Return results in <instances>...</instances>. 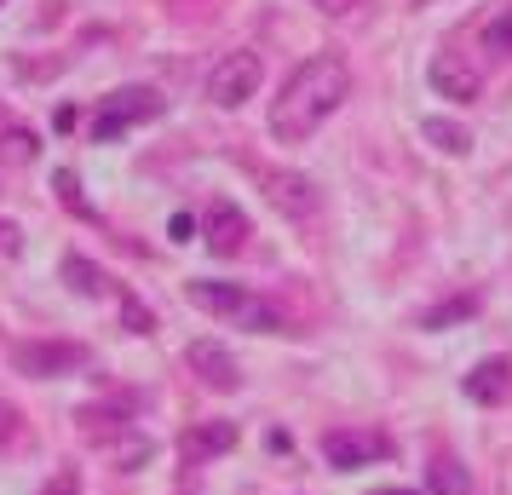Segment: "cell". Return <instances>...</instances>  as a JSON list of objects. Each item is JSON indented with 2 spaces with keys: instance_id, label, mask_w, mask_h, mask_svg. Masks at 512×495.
I'll return each instance as SVG.
<instances>
[{
  "instance_id": "obj_10",
  "label": "cell",
  "mask_w": 512,
  "mask_h": 495,
  "mask_svg": "<svg viewBox=\"0 0 512 495\" xmlns=\"http://www.w3.org/2000/svg\"><path fill=\"white\" fill-rule=\"evenodd\" d=\"M432 87H438L443 98H455V104H472L478 98V70L466 64V58H455V52H443V58H432Z\"/></svg>"
},
{
  "instance_id": "obj_3",
  "label": "cell",
  "mask_w": 512,
  "mask_h": 495,
  "mask_svg": "<svg viewBox=\"0 0 512 495\" xmlns=\"http://www.w3.org/2000/svg\"><path fill=\"white\" fill-rule=\"evenodd\" d=\"M162 110H167V98L156 93V87H121V93H110L104 104H98L93 139H98V144H110V139H121L127 127H144V121H156Z\"/></svg>"
},
{
  "instance_id": "obj_20",
  "label": "cell",
  "mask_w": 512,
  "mask_h": 495,
  "mask_svg": "<svg viewBox=\"0 0 512 495\" xmlns=\"http://www.w3.org/2000/svg\"><path fill=\"white\" fill-rule=\"evenodd\" d=\"M150 449H156V444H150V438H127V444L116 449L121 472H133V467H139V461H150Z\"/></svg>"
},
{
  "instance_id": "obj_14",
  "label": "cell",
  "mask_w": 512,
  "mask_h": 495,
  "mask_svg": "<svg viewBox=\"0 0 512 495\" xmlns=\"http://www.w3.org/2000/svg\"><path fill=\"white\" fill-rule=\"evenodd\" d=\"M420 133H426V139L438 144L443 156H466V150H472V133H466L461 121H443V116H432L426 127H420Z\"/></svg>"
},
{
  "instance_id": "obj_13",
  "label": "cell",
  "mask_w": 512,
  "mask_h": 495,
  "mask_svg": "<svg viewBox=\"0 0 512 495\" xmlns=\"http://www.w3.org/2000/svg\"><path fill=\"white\" fill-rule=\"evenodd\" d=\"M231 444H236V426L231 421H208V426H196L179 449H185L190 461H208V455H225Z\"/></svg>"
},
{
  "instance_id": "obj_8",
  "label": "cell",
  "mask_w": 512,
  "mask_h": 495,
  "mask_svg": "<svg viewBox=\"0 0 512 495\" xmlns=\"http://www.w3.org/2000/svg\"><path fill=\"white\" fill-rule=\"evenodd\" d=\"M185 363H190V375L202 380V386H213V392H236V386H242V375H236V357L225 352L219 340H190Z\"/></svg>"
},
{
  "instance_id": "obj_11",
  "label": "cell",
  "mask_w": 512,
  "mask_h": 495,
  "mask_svg": "<svg viewBox=\"0 0 512 495\" xmlns=\"http://www.w3.org/2000/svg\"><path fill=\"white\" fill-rule=\"evenodd\" d=\"M461 386H466V398H472V403H501V398H507V386H512V363H507V357H484Z\"/></svg>"
},
{
  "instance_id": "obj_15",
  "label": "cell",
  "mask_w": 512,
  "mask_h": 495,
  "mask_svg": "<svg viewBox=\"0 0 512 495\" xmlns=\"http://www.w3.org/2000/svg\"><path fill=\"white\" fill-rule=\"evenodd\" d=\"M426 478H432V495H472V478H466V467H461V461H449V455H438Z\"/></svg>"
},
{
  "instance_id": "obj_26",
  "label": "cell",
  "mask_w": 512,
  "mask_h": 495,
  "mask_svg": "<svg viewBox=\"0 0 512 495\" xmlns=\"http://www.w3.org/2000/svg\"><path fill=\"white\" fill-rule=\"evenodd\" d=\"M12 438H18V409H12V403L0 398V449L12 444Z\"/></svg>"
},
{
  "instance_id": "obj_19",
  "label": "cell",
  "mask_w": 512,
  "mask_h": 495,
  "mask_svg": "<svg viewBox=\"0 0 512 495\" xmlns=\"http://www.w3.org/2000/svg\"><path fill=\"white\" fill-rule=\"evenodd\" d=\"M484 47L501 52V58L512 52V6H501V18H489L484 24Z\"/></svg>"
},
{
  "instance_id": "obj_2",
  "label": "cell",
  "mask_w": 512,
  "mask_h": 495,
  "mask_svg": "<svg viewBox=\"0 0 512 495\" xmlns=\"http://www.w3.org/2000/svg\"><path fill=\"white\" fill-rule=\"evenodd\" d=\"M190 300L208 311V317L231 323V329H248V334L282 329V311L271 306V300L248 294V288H236V283H213V277H196V283H190Z\"/></svg>"
},
{
  "instance_id": "obj_22",
  "label": "cell",
  "mask_w": 512,
  "mask_h": 495,
  "mask_svg": "<svg viewBox=\"0 0 512 495\" xmlns=\"http://www.w3.org/2000/svg\"><path fill=\"white\" fill-rule=\"evenodd\" d=\"M58 196H64V208H70V213H87V202H81V190H75L70 167H58Z\"/></svg>"
},
{
  "instance_id": "obj_5",
  "label": "cell",
  "mask_w": 512,
  "mask_h": 495,
  "mask_svg": "<svg viewBox=\"0 0 512 495\" xmlns=\"http://www.w3.org/2000/svg\"><path fill=\"white\" fill-rule=\"evenodd\" d=\"M12 369L35 380H64L87 369V346H70V340H24L12 346Z\"/></svg>"
},
{
  "instance_id": "obj_7",
  "label": "cell",
  "mask_w": 512,
  "mask_h": 495,
  "mask_svg": "<svg viewBox=\"0 0 512 495\" xmlns=\"http://www.w3.org/2000/svg\"><path fill=\"white\" fill-rule=\"evenodd\" d=\"M265 196H271V208L288 213V219H311V213H317V179H311V173H294V167H271V173H265Z\"/></svg>"
},
{
  "instance_id": "obj_9",
  "label": "cell",
  "mask_w": 512,
  "mask_h": 495,
  "mask_svg": "<svg viewBox=\"0 0 512 495\" xmlns=\"http://www.w3.org/2000/svg\"><path fill=\"white\" fill-rule=\"evenodd\" d=\"M202 225H208V248L213 254H236V248L248 242V213L236 208V202H208Z\"/></svg>"
},
{
  "instance_id": "obj_27",
  "label": "cell",
  "mask_w": 512,
  "mask_h": 495,
  "mask_svg": "<svg viewBox=\"0 0 512 495\" xmlns=\"http://www.w3.org/2000/svg\"><path fill=\"white\" fill-rule=\"evenodd\" d=\"M190 231H196L190 213H173V219H167V236H173V242H190Z\"/></svg>"
},
{
  "instance_id": "obj_1",
  "label": "cell",
  "mask_w": 512,
  "mask_h": 495,
  "mask_svg": "<svg viewBox=\"0 0 512 495\" xmlns=\"http://www.w3.org/2000/svg\"><path fill=\"white\" fill-rule=\"evenodd\" d=\"M346 98H351L346 58H334V52L305 58L300 70L277 87V98H271V139H282V144L311 139V133H317V127H323Z\"/></svg>"
},
{
  "instance_id": "obj_4",
  "label": "cell",
  "mask_w": 512,
  "mask_h": 495,
  "mask_svg": "<svg viewBox=\"0 0 512 495\" xmlns=\"http://www.w3.org/2000/svg\"><path fill=\"white\" fill-rule=\"evenodd\" d=\"M259 81H265V64H259V52H225L208 75V98L219 110H236V104H248L259 93Z\"/></svg>"
},
{
  "instance_id": "obj_18",
  "label": "cell",
  "mask_w": 512,
  "mask_h": 495,
  "mask_svg": "<svg viewBox=\"0 0 512 495\" xmlns=\"http://www.w3.org/2000/svg\"><path fill=\"white\" fill-rule=\"evenodd\" d=\"M478 311V294H461V300H443L438 311H426L420 317V329H443V323H461V317H472Z\"/></svg>"
},
{
  "instance_id": "obj_29",
  "label": "cell",
  "mask_w": 512,
  "mask_h": 495,
  "mask_svg": "<svg viewBox=\"0 0 512 495\" xmlns=\"http://www.w3.org/2000/svg\"><path fill=\"white\" fill-rule=\"evenodd\" d=\"M0 6H6V0H0Z\"/></svg>"
},
{
  "instance_id": "obj_12",
  "label": "cell",
  "mask_w": 512,
  "mask_h": 495,
  "mask_svg": "<svg viewBox=\"0 0 512 495\" xmlns=\"http://www.w3.org/2000/svg\"><path fill=\"white\" fill-rule=\"evenodd\" d=\"M75 426H81V438L110 444V438L127 432V409H121V403H81V409H75Z\"/></svg>"
},
{
  "instance_id": "obj_24",
  "label": "cell",
  "mask_w": 512,
  "mask_h": 495,
  "mask_svg": "<svg viewBox=\"0 0 512 495\" xmlns=\"http://www.w3.org/2000/svg\"><path fill=\"white\" fill-rule=\"evenodd\" d=\"M311 6H317L323 18H351V12H363L369 0H311Z\"/></svg>"
},
{
  "instance_id": "obj_16",
  "label": "cell",
  "mask_w": 512,
  "mask_h": 495,
  "mask_svg": "<svg viewBox=\"0 0 512 495\" xmlns=\"http://www.w3.org/2000/svg\"><path fill=\"white\" fill-rule=\"evenodd\" d=\"M64 283H70L75 294H104V271L87 265L81 254H70V260H64Z\"/></svg>"
},
{
  "instance_id": "obj_28",
  "label": "cell",
  "mask_w": 512,
  "mask_h": 495,
  "mask_svg": "<svg viewBox=\"0 0 512 495\" xmlns=\"http://www.w3.org/2000/svg\"><path fill=\"white\" fill-rule=\"evenodd\" d=\"M374 495H415V490H374Z\"/></svg>"
},
{
  "instance_id": "obj_25",
  "label": "cell",
  "mask_w": 512,
  "mask_h": 495,
  "mask_svg": "<svg viewBox=\"0 0 512 495\" xmlns=\"http://www.w3.org/2000/svg\"><path fill=\"white\" fill-rule=\"evenodd\" d=\"M0 254H24V231L12 219H0Z\"/></svg>"
},
{
  "instance_id": "obj_23",
  "label": "cell",
  "mask_w": 512,
  "mask_h": 495,
  "mask_svg": "<svg viewBox=\"0 0 512 495\" xmlns=\"http://www.w3.org/2000/svg\"><path fill=\"white\" fill-rule=\"evenodd\" d=\"M121 317H127V329H133V334H156V317H150L139 300H127V311H121Z\"/></svg>"
},
{
  "instance_id": "obj_21",
  "label": "cell",
  "mask_w": 512,
  "mask_h": 495,
  "mask_svg": "<svg viewBox=\"0 0 512 495\" xmlns=\"http://www.w3.org/2000/svg\"><path fill=\"white\" fill-rule=\"evenodd\" d=\"M75 490H81V478H75V467H58V472L47 478V484H41V495H75Z\"/></svg>"
},
{
  "instance_id": "obj_17",
  "label": "cell",
  "mask_w": 512,
  "mask_h": 495,
  "mask_svg": "<svg viewBox=\"0 0 512 495\" xmlns=\"http://www.w3.org/2000/svg\"><path fill=\"white\" fill-rule=\"evenodd\" d=\"M29 156H35V133H29V127H6V133H0V162L24 167Z\"/></svg>"
},
{
  "instance_id": "obj_6",
  "label": "cell",
  "mask_w": 512,
  "mask_h": 495,
  "mask_svg": "<svg viewBox=\"0 0 512 495\" xmlns=\"http://www.w3.org/2000/svg\"><path fill=\"white\" fill-rule=\"evenodd\" d=\"M323 455H328V467L357 472V467H369V461H386V455H392V438H386V432H351V426H334V432H323Z\"/></svg>"
}]
</instances>
